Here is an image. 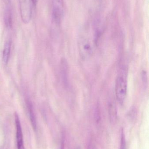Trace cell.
I'll list each match as a JSON object with an SVG mask.
<instances>
[{
  "mask_svg": "<svg viewBox=\"0 0 149 149\" xmlns=\"http://www.w3.org/2000/svg\"><path fill=\"white\" fill-rule=\"evenodd\" d=\"M88 149H95L94 147V144L92 140L90 141L88 145Z\"/></svg>",
  "mask_w": 149,
  "mask_h": 149,
  "instance_id": "7c38bea8",
  "label": "cell"
},
{
  "mask_svg": "<svg viewBox=\"0 0 149 149\" xmlns=\"http://www.w3.org/2000/svg\"><path fill=\"white\" fill-rule=\"evenodd\" d=\"M78 48L80 56L82 60H86L91 57L93 53V46L90 40L81 37L78 41Z\"/></svg>",
  "mask_w": 149,
  "mask_h": 149,
  "instance_id": "6da1fadb",
  "label": "cell"
},
{
  "mask_svg": "<svg viewBox=\"0 0 149 149\" xmlns=\"http://www.w3.org/2000/svg\"><path fill=\"white\" fill-rule=\"evenodd\" d=\"M15 123L16 127V140L17 149H25L24 144L23 135L21 127V122L17 114L15 115Z\"/></svg>",
  "mask_w": 149,
  "mask_h": 149,
  "instance_id": "5b68a950",
  "label": "cell"
},
{
  "mask_svg": "<svg viewBox=\"0 0 149 149\" xmlns=\"http://www.w3.org/2000/svg\"><path fill=\"white\" fill-rule=\"evenodd\" d=\"M142 80L143 82H146L147 81V74H146L145 72H143L142 74Z\"/></svg>",
  "mask_w": 149,
  "mask_h": 149,
  "instance_id": "4fadbf2b",
  "label": "cell"
},
{
  "mask_svg": "<svg viewBox=\"0 0 149 149\" xmlns=\"http://www.w3.org/2000/svg\"><path fill=\"white\" fill-rule=\"evenodd\" d=\"M21 18L24 24L29 22L31 19V10L29 0H19Z\"/></svg>",
  "mask_w": 149,
  "mask_h": 149,
  "instance_id": "277c9868",
  "label": "cell"
},
{
  "mask_svg": "<svg viewBox=\"0 0 149 149\" xmlns=\"http://www.w3.org/2000/svg\"><path fill=\"white\" fill-rule=\"evenodd\" d=\"M120 149H127V142L124 131L122 129L120 131Z\"/></svg>",
  "mask_w": 149,
  "mask_h": 149,
  "instance_id": "30bf717a",
  "label": "cell"
},
{
  "mask_svg": "<svg viewBox=\"0 0 149 149\" xmlns=\"http://www.w3.org/2000/svg\"><path fill=\"white\" fill-rule=\"evenodd\" d=\"M11 42L10 41H7L4 45L3 52V61L5 65L8 63L10 56Z\"/></svg>",
  "mask_w": 149,
  "mask_h": 149,
  "instance_id": "52a82bcc",
  "label": "cell"
},
{
  "mask_svg": "<svg viewBox=\"0 0 149 149\" xmlns=\"http://www.w3.org/2000/svg\"><path fill=\"white\" fill-rule=\"evenodd\" d=\"M27 107L31 126H32L33 129L36 130L37 129L36 119L33 106L29 101H28L27 102Z\"/></svg>",
  "mask_w": 149,
  "mask_h": 149,
  "instance_id": "8992f818",
  "label": "cell"
},
{
  "mask_svg": "<svg viewBox=\"0 0 149 149\" xmlns=\"http://www.w3.org/2000/svg\"><path fill=\"white\" fill-rule=\"evenodd\" d=\"M76 149H81V148H80V147H77V148H76Z\"/></svg>",
  "mask_w": 149,
  "mask_h": 149,
  "instance_id": "2e32d148",
  "label": "cell"
},
{
  "mask_svg": "<svg viewBox=\"0 0 149 149\" xmlns=\"http://www.w3.org/2000/svg\"><path fill=\"white\" fill-rule=\"evenodd\" d=\"M127 81L126 78L122 75L117 77L115 81V96L117 101L121 104L124 103L127 94Z\"/></svg>",
  "mask_w": 149,
  "mask_h": 149,
  "instance_id": "7a4b0ae2",
  "label": "cell"
},
{
  "mask_svg": "<svg viewBox=\"0 0 149 149\" xmlns=\"http://www.w3.org/2000/svg\"><path fill=\"white\" fill-rule=\"evenodd\" d=\"M67 65L66 63L64 61L62 63V75L63 76V79H64V82H65V84L67 83Z\"/></svg>",
  "mask_w": 149,
  "mask_h": 149,
  "instance_id": "8fae6325",
  "label": "cell"
},
{
  "mask_svg": "<svg viewBox=\"0 0 149 149\" xmlns=\"http://www.w3.org/2000/svg\"><path fill=\"white\" fill-rule=\"evenodd\" d=\"M60 149H64V141H63L61 142V147Z\"/></svg>",
  "mask_w": 149,
  "mask_h": 149,
  "instance_id": "9a60e30c",
  "label": "cell"
},
{
  "mask_svg": "<svg viewBox=\"0 0 149 149\" xmlns=\"http://www.w3.org/2000/svg\"><path fill=\"white\" fill-rule=\"evenodd\" d=\"M109 115L110 122L114 123L117 118V112L115 107L113 104H110L109 106Z\"/></svg>",
  "mask_w": 149,
  "mask_h": 149,
  "instance_id": "9c48e42d",
  "label": "cell"
},
{
  "mask_svg": "<svg viewBox=\"0 0 149 149\" xmlns=\"http://www.w3.org/2000/svg\"><path fill=\"white\" fill-rule=\"evenodd\" d=\"M52 17L55 23L60 24L64 16V6L63 0H52Z\"/></svg>",
  "mask_w": 149,
  "mask_h": 149,
  "instance_id": "3957f363",
  "label": "cell"
},
{
  "mask_svg": "<svg viewBox=\"0 0 149 149\" xmlns=\"http://www.w3.org/2000/svg\"><path fill=\"white\" fill-rule=\"evenodd\" d=\"M5 24L8 28H10L12 24V14L10 7L8 5V8L6 9L5 14Z\"/></svg>",
  "mask_w": 149,
  "mask_h": 149,
  "instance_id": "ba28073f",
  "label": "cell"
},
{
  "mask_svg": "<svg viewBox=\"0 0 149 149\" xmlns=\"http://www.w3.org/2000/svg\"><path fill=\"white\" fill-rule=\"evenodd\" d=\"M31 3H32V5L34 7H36L37 4L38 0H31Z\"/></svg>",
  "mask_w": 149,
  "mask_h": 149,
  "instance_id": "5bb4252c",
  "label": "cell"
}]
</instances>
